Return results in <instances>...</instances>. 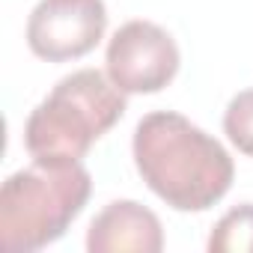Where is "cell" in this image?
Masks as SVG:
<instances>
[{"label": "cell", "mask_w": 253, "mask_h": 253, "mask_svg": "<svg viewBox=\"0 0 253 253\" xmlns=\"http://www.w3.org/2000/svg\"><path fill=\"white\" fill-rule=\"evenodd\" d=\"M131 149L140 179L176 211H206L232 188L229 152L182 113H146L134 128Z\"/></svg>", "instance_id": "1"}, {"label": "cell", "mask_w": 253, "mask_h": 253, "mask_svg": "<svg viewBox=\"0 0 253 253\" xmlns=\"http://www.w3.org/2000/svg\"><path fill=\"white\" fill-rule=\"evenodd\" d=\"M92 176L81 161H36L0 188V247L33 253L54 244L84 211Z\"/></svg>", "instance_id": "2"}, {"label": "cell", "mask_w": 253, "mask_h": 253, "mask_svg": "<svg viewBox=\"0 0 253 253\" xmlns=\"http://www.w3.org/2000/svg\"><path fill=\"white\" fill-rule=\"evenodd\" d=\"M125 116V92L98 69H78L33 107L24 146L36 161H81Z\"/></svg>", "instance_id": "3"}, {"label": "cell", "mask_w": 253, "mask_h": 253, "mask_svg": "<svg viewBox=\"0 0 253 253\" xmlns=\"http://www.w3.org/2000/svg\"><path fill=\"white\" fill-rule=\"evenodd\" d=\"M179 45L176 39L152 24V21H128L122 24L104 54L107 78L125 92H161L179 72Z\"/></svg>", "instance_id": "4"}, {"label": "cell", "mask_w": 253, "mask_h": 253, "mask_svg": "<svg viewBox=\"0 0 253 253\" xmlns=\"http://www.w3.org/2000/svg\"><path fill=\"white\" fill-rule=\"evenodd\" d=\"M104 30V0H39L27 18V45L48 63H66L89 54Z\"/></svg>", "instance_id": "5"}, {"label": "cell", "mask_w": 253, "mask_h": 253, "mask_svg": "<svg viewBox=\"0 0 253 253\" xmlns=\"http://www.w3.org/2000/svg\"><path fill=\"white\" fill-rule=\"evenodd\" d=\"M89 253H161L164 229L152 209L134 200H113L107 203L86 232Z\"/></svg>", "instance_id": "6"}, {"label": "cell", "mask_w": 253, "mask_h": 253, "mask_svg": "<svg viewBox=\"0 0 253 253\" xmlns=\"http://www.w3.org/2000/svg\"><path fill=\"white\" fill-rule=\"evenodd\" d=\"M211 253H253V203L229 209L209 235Z\"/></svg>", "instance_id": "7"}, {"label": "cell", "mask_w": 253, "mask_h": 253, "mask_svg": "<svg viewBox=\"0 0 253 253\" xmlns=\"http://www.w3.org/2000/svg\"><path fill=\"white\" fill-rule=\"evenodd\" d=\"M223 131L241 155L253 158V89H241L238 95H232L223 113Z\"/></svg>", "instance_id": "8"}]
</instances>
